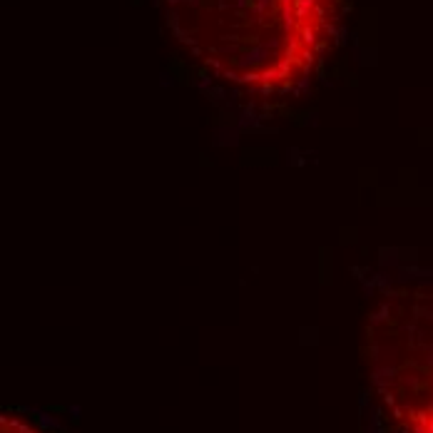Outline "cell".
<instances>
[{
    "label": "cell",
    "instance_id": "cell-2",
    "mask_svg": "<svg viewBox=\"0 0 433 433\" xmlns=\"http://www.w3.org/2000/svg\"><path fill=\"white\" fill-rule=\"evenodd\" d=\"M3 433H35V431H33L30 426H20L18 421L10 423V421L5 418V421H3Z\"/></svg>",
    "mask_w": 433,
    "mask_h": 433
},
{
    "label": "cell",
    "instance_id": "cell-1",
    "mask_svg": "<svg viewBox=\"0 0 433 433\" xmlns=\"http://www.w3.org/2000/svg\"><path fill=\"white\" fill-rule=\"evenodd\" d=\"M371 341L384 433H433V286L391 289L373 314Z\"/></svg>",
    "mask_w": 433,
    "mask_h": 433
}]
</instances>
